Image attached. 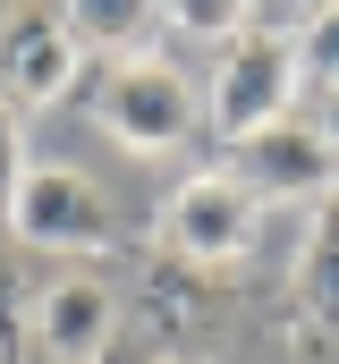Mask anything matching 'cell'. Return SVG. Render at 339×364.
Returning a JSON list of instances; mask_svg holds the SVG:
<instances>
[{
  "label": "cell",
  "mask_w": 339,
  "mask_h": 364,
  "mask_svg": "<svg viewBox=\"0 0 339 364\" xmlns=\"http://www.w3.org/2000/svg\"><path fill=\"white\" fill-rule=\"evenodd\" d=\"M246 9H254V0H162L170 26H178V34H204V43H229Z\"/></svg>",
  "instance_id": "12"
},
{
  "label": "cell",
  "mask_w": 339,
  "mask_h": 364,
  "mask_svg": "<svg viewBox=\"0 0 339 364\" xmlns=\"http://www.w3.org/2000/svg\"><path fill=\"white\" fill-rule=\"evenodd\" d=\"M297 68H306L314 85H339V0H323V9L306 17V34H297Z\"/></svg>",
  "instance_id": "11"
},
{
  "label": "cell",
  "mask_w": 339,
  "mask_h": 364,
  "mask_svg": "<svg viewBox=\"0 0 339 364\" xmlns=\"http://www.w3.org/2000/svg\"><path fill=\"white\" fill-rule=\"evenodd\" d=\"M0 229L17 246H43V255H93V246L119 237L102 186L85 178V170H68V161H26V178L9 195V220Z\"/></svg>",
  "instance_id": "2"
},
{
  "label": "cell",
  "mask_w": 339,
  "mask_h": 364,
  "mask_svg": "<svg viewBox=\"0 0 339 364\" xmlns=\"http://www.w3.org/2000/svg\"><path fill=\"white\" fill-rule=\"evenodd\" d=\"M26 356H34V288L0 255V364H26Z\"/></svg>",
  "instance_id": "10"
},
{
  "label": "cell",
  "mask_w": 339,
  "mask_h": 364,
  "mask_svg": "<svg viewBox=\"0 0 339 364\" xmlns=\"http://www.w3.org/2000/svg\"><path fill=\"white\" fill-rule=\"evenodd\" d=\"M34 348L43 364H110L119 348V296L93 272H68L34 296Z\"/></svg>",
  "instance_id": "7"
},
{
  "label": "cell",
  "mask_w": 339,
  "mask_h": 364,
  "mask_svg": "<svg viewBox=\"0 0 339 364\" xmlns=\"http://www.w3.org/2000/svg\"><path fill=\"white\" fill-rule=\"evenodd\" d=\"M254 229H263V195L238 170H195L178 178V195L162 203V237L187 263H246Z\"/></svg>",
  "instance_id": "5"
},
{
  "label": "cell",
  "mask_w": 339,
  "mask_h": 364,
  "mask_svg": "<svg viewBox=\"0 0 339 364\" xmlns=\"http://www.w3.org/2000/svg\"><path fill=\"white\" fill-rule=\"evenodd\" d=\"M26 178V136H17V110L0 102V220H9V195Z\"/></svg>",
  "instance_id": "13"
},
{
  "label": "cell",
  "mask_w": 339,
  "mask_h": 364,
  "mask_svg": "<svg viewBox=\"0 0 339 364\" xmlns=\"http://www.w3.org/2000/svg\"><path fill=\"white\" fill-rule=\"evenodd\" d=\"M297 85H306L297 34H280V26H238L229 51H221V68H212V85H204V119L238 144L254 127L288 119V110H297Z\"/></svg>",
  "instance_id": "1"
},
{
  "label": "cell",
  "mask_w": 339,
  "mask_h": 364,
  "mask_svg": "<svg viewBox=\"0 0 339 364\" xmlns=\"http://www.w3.org/2000/svg\"><path fill=\"white\" fill-rule=\"evenodd\" d=\"M93 119H102L127 153H170V144H187V136H195V85L178 77V60L136 51V60H119V68L102 77Z\"/></svg>",
  "instance_id": "3"
},
{
  "label": "cell",
  "mask_w": 339,
  "mask_h": 364,
  "mask_svg": "<svg viewBox=\"0 0 339 364\" xmlns=\"http://www.w3.org/2000/svg\"><path fill=\"white\" fill-rule=\"evenodd\" d=\"M68 34L77 43H102V51H136L153 26H162V0H60Z\"/></svg>",
  "instance_id": "9"
},
{
  "label": "cell",
  "mask_w": 339,
  "mask_h": 364,
  "mask_svg": "<svg viewBox=\"0 0 339 364\" xmlns=\"http://www.w3.org/2000/svg\"><path fill=\"white\" fill-rule=\"evenodd\" d=\"M229 170L271 203H323V195H339V136L323 127V119H271V127H254V136H238L229 144Z\"/></svg>",
  "instance_id": "4"
},
{
  "label": "cell",
  "mask_w": 339,
  "mask_h": 364,
  "mask_svg": "<svg viewBox=\"0 0 339 364\" xmlns=\"http://www.w3.org/2000/svg\"><path fill=\"white\" fill-rule=\"evenodd\" d=\"M297 364H339V195L314 203L297 246Z\"/></svg>",
  "instance_id": "8"
},
{
  "label": "cell",
  "mask_w": 339,
  "mask_h": 364,
  "mask_svg": "<svg viewBox=\"0 0 339 364\" xmlns=\"http://www.w3.org/2000/svg\"><path fill=\"white\" fill-rule=\"evenodd\" d=\"M77 34L60 17V0H9L0 17V102L9 110H51L77 85Z\"/></svg>",
  "instance_id": "6"
}]
</instances>
